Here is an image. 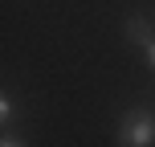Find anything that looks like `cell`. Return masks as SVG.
Instances as JSON below:
<instances>
[{
  "label": "cell",
  "instance_id": "6da1fadb",
  "mask_svg": "<svg viewBox=\"0 0 155 147\" xmlns=\"http://www.w3.org/2000/svg\"><path fill=\"white\" fill-rule=\"evenodd\" d=\"M118 143L123 147H147V143H155V115L143 110V106H135L131 115L118 123Z\"/></svg>",
  "mask_w": 155,
  "mask_h": 147
},
{
  "label": "cell",
  "instance_id": "7a4b0ae2",
  "mask_svg": "<svg viewBox=\"0 0 155 147\" xmlns=\"http://www.w3.org/2000/svg\"><path fill=\"white\" fill-rule=\"evenodd\" d=\"M127 37L143 45V53H147V65L155 70V33H151V25L143 21V16H135V21H127Z\"/></svg>",
  "mask_w": 155,
  "mask_h": 147
},
{
  "label": "cell",
  "instance_id": "3957f363",
  "mask_svg": "<svg viewBox=\"0 0 155 147\" xmlns=\"http://www.w3.org/2000/svg\"><path fill=\"white\" fill-rule=\"evenodd\" d=\"M0 119H4V123L12 119V102H8V98H0Z\"/></svg>",
  "mask_w": 155,
  "mask_h": 147
}]
</instances>
